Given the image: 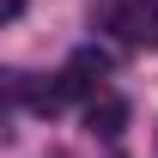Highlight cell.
<instances>
[{
  "instance_id": "1",
  "label": "cell",
  "mask_w": 158,
  "mask_h": 158,
  "mask_svg": "<svg viewBox=\"0 0 158 158\" xmlns=\"http://www.w3.org/2000/svg\"><path fill=\"white\" fill-rule=\"evenodd\" d=\"M116 31H122V43H146V49H152L158 43V12L146 6V0H128V6L116 12Z\"/></svg>"
},
{
  "instance_id": "2",
  "label": "cell",
  "mask_w": 158,
  "mask_h": 158,
  "mask_svg": "<svg viewBox=\"0 0 158 158\" xmlns=\"http://www.w3.org/2000/svg\"><path fill=\"white\" fill-rule=\"evenodd\" d=\"M85 128H91V134H103V140H116L122 128H128V103L110 98V91H98V98H91V110H85Z\"/></svg>"
},
{
  "instance_id": "3",
  "label": "cell",
  "mask_w": 158,
  "mask_h": 158,
  "mask_svg": "<svg viewBox=\"0 0 158 158\" xmlns=\"http://www.w3.org/2000/svg\"><path fill=\"white\" fill-rule=\"evenodd\" d=\"M103 73H110V55L103 49H73V61H67V85L73 91H98Z\"/></svg>"
},
{
  "instance_id": "4",
  "label": "cell",
  "mask_w": 158,
  "mask_h": 158,
  "mask_svg": "<svg viewBox=\"0 0 158 158\" xmlns=\"http://www.w3.org/2000/svg\"><path fill=\"white\" fill-rule=\"evenodd\" d=\"M67 98H73V85H67V73L43 79V85H24V103H31V110H43V116H55V110H61Z\"/></svg>"
},
{
  "instance_id": "5",
  "label": "cell",
  "mask_w": 158,
  "mask_h": 158,
  "mask_svg": "<svg viewBox=\"0 0 158 158\" xmlns=\"http://www.w3.org/2000/svg\"><path fill=\"white\" fill-rule=\"evenodd\" d=\"M24 98V79L12 73V67H0V110H6V103H19Z\"/></svg>"
},
{
  "instance_id": "6",
  "label": "cell",
  "mask_w": 158,
  "mask_h": 158,
  "mask_svg": "<svg viewBox=\"0 0 158 158\" xmlns=\"http://www.w3.org/2000/svg\"><path fill=\"white\" fill-rule=\"evenodd\" d=\"M19 12H24V0H0V24H12Z\"/></svg>"
}]
</instances>
